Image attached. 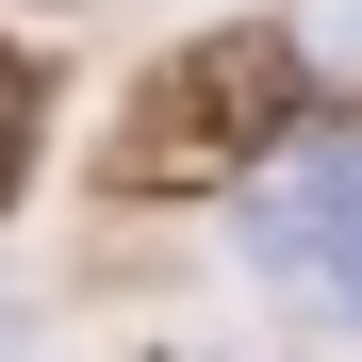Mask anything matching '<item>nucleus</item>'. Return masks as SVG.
<instances>
[{"mask_svg":"<svg viewBox=\"0 0 362 362\" xmlns=\"http://www.w3.org/2000/svg\"><path fill=\"white\" fill-rule=\"evenodd\" d=\"M296 99H313V49H296L280 17H214V33H181L165 66L132 83L115 181H148V198H181V181H247V165H280Z\"/></svg>","mask_w":362,"mask_h":362,"instance_id":"obj_1","label":"nucleus"},{"mask_svg":"<svg viewBox=\"0 0 362 362\" xmlns=\"http://www.w3.org/2000/svg\"><path fill=\"white\" fill-rule=\"evenodd\" d=\"M17 181H33V49H0V214H17Z\"/></svg>","mask_w":362,"mask_h":362,"instance_id":"obj_2","label":"nucleus"},{"mask_svg":"<svg viewBox=\"0 0 362 362\" xmlns=\"http://www.w3.org/2000/svg\"><path fill=\"white\" fill-rule=\"evenodd\" d=\"M313 313H329V329H362V230L329 247V280H313Z\"/></svg>","mask_w":362,"mask_h":362,"instance_id":"obj_3","label":"nucleus"},{"mask_svg":"<svg viewBox=\"0 0 362 362\" xmlns=\"http://www.w3.org/2000/svg\"><path fill=\"white\" fill-rule=\"evenodd\" d=\"M313 49H329V66H362V0H329V17H313Z\"/></svg>","mask_w":362,"mask_h":362,"instance_id":"obj_4","label":"nucleus"}]
</instances>
